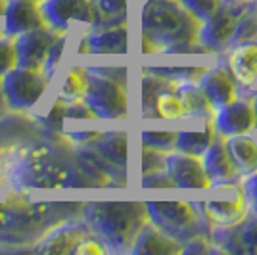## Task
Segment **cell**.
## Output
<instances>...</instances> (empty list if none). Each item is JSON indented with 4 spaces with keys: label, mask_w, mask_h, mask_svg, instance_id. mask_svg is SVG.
Here are the masks:
<instances>
[{
    "label": "cell",
    "mask_w": 257,
    "mask_h": 255,
    "mask_svg": "<svg viewBox=\"0 0 257 255\" xmlns=\"http://www.w3.org/2000/svg\"><path fill=\"white\" fill-rule=\"evenodd\" d=\"M226 67L234 77L236 85L246 88L253 85L257 79V41L232 46Z\"/></svg>",
    "instance_id": "obj_20"
},
{
    "label": "cell",
    "mask_w": 257,
    "mask_h": 255,
    "mask_svg": "<svg viewBox=\"0 0 257 255\" xmlns=\"http://www.w3.org/2000/svg\"><path fill=\"white\" fill-rule=\"evenodd\" d=\"M12 224V207L8 202L0 203V242H6Z\"/></svg>",
    "instance_id": "obj_41"
},
{
    "label": "cell",
    "mask_w": 257,
    "mask_h": 255,
    "mask_svg": "<svg viewBox=\"0 0 257 255\" xmlns=\"http://www.w3.org/2000/svg\"><path fill=\"white\" fill-rule=\"evenodd\" d=\"M242 190H244V198H246L247 207L251 209V213L257 215V173L249 175V177H244Z\"/></svg>",
    "instance_id": "obj_40"
},
{
    "label": "cell",
    "mask_w": 257,
    "mask_h": 255,
    "mask_svg": "<svg viewBox=\"0 0 257 255\" xmlns=\"http://www.w3.org/2000/svg\"><path fill=\"white\" fill-rule=\"evenodd\" d=\"M96 22L92 27L127 23V0H90Z\"/></svg>",
    "instance_id": "obj_25"
},
{
    "label": "cell",
    "mask_w": 257,
    "mask_h": 255,
    "mask_svg": "<svg viewBox=\"0 0 257 255\" xmlns=\"http://www.w3.org/2000/svg\"><path fill=\"white\" fill-rule=\"evenodd\" d=\"M98 154L113 167L127 173V133L125 131H106L100 137L88 142Z\"/></svg>",
    "instance_id": "obj_22"
},
{
    "label": "cell",
    "mask_w": 257,
    "mask_h": 255,
    "mask_svg": "<svg viewBox=\"0 0 257 255\" xmlns=\"http://www.w3.org/2000/svg\"><path fill=\"white\" fill-rule=\"evenodd\" d=\"M202 22L179 0H144L140 10L142 37L160 50L179 43L198 41Z\"/></svg>",
    "instance_id": "obj_3"
},
{
    "label": "cell",
    "mask_w": 257,
    "mask_h": 255,
    "mask_svg": "<svg viewBox=\"0 0 257 255\" xmlns=\"http://www.w3.org/2000/svg\"><path fill=\"white\" fill-rule=\"evenodd\" d=\"M65 104L67 100H64L62 96L54 102L52 109L48 111V115L44 119H39L43 123V131L44 133H54V135H62L64 131V117H65Z\"/></svg>",
    "instance_id": "obj_33"
},
{
    "label": "cell",
    "mask_w": 257,
    "mask_h": 255,
    "mask_svg": "<svg viewBox=\"0 0 257 255\" xmlns=\"http://www.w3.org/2000/svg\"><path fill=\"white\" fill-rule=\"evenodd\" d=\"M209 240L221 253L257 255V215L247 213L232 226H211Z\"/></svg>",
    "instance_id": "obj_8"
},
{
    "label": "cell",
    "mask_w": 257,
    "mask_h": 255,
    "mask_svg": "<svg viewBox=\"0 0 257 255\" xmlns=\"http://www.w3.org/2000/svg\"><path fill=\"white\" fill-rule=\"evenodd\" d=\"M182 251V244L171 236L161 232L156 224L148 221L142 226L131 253L135 255H175Z\"/></svg>",
    "instance_id": "obj_19"
},
{
    "label": "cell",
    "mask_w": 257,
    "mask_h": 255,
    "mask_svg": "<svg viewBox=\"0 0 257 255\" xmlns=\"http://www.w3.org/2000/svg\"><path fill=\"white\" fill-rule=\"evenodd\" d=\"M2 163V161H0ZM0 184H2V165H0Z\"/></svg>",
    "instance_id": "obj_47"
},
{
    "label": "cell",
    "mask_w": 257,
    "mask_h": 255,
    "mask_svg": "<svg viewBox=\"0 0 257 255\" xmlns=\"http://www.w3.org/2000/svg\"><path fill=\"white\" fill-rule=\"evenodd\" d=\"M152 73L160 75L167 81L181 83V81H198L205 67H146Z\"/></svg>",
    "instance_id": "obj_31"
},
{
    "label": "cell",
    "mask_w": 257,
    "mask_h": 255,
    "mask_svg": "<svg viewBox=\"0 0 257 255\" xmlns=\"http://www.w3.org/2000/svg\"><path fill=\"white\" fill-rule=\"evenodd\" d=\"M215 133L221 135L223 139L226 137H236V135H246L255 129V111L251 98H234L226 106L215 109L213 115Z\"/></svg>",
    "instance_id": "obj_11"
},
{
    "label": "cell",
    "mask_w": 257,
    "mask_h": 255,
    "mask_svg": "<svg viewBox=\"0 0 257 255\" xmlns=\"http://www.w3.org/2000/svg\"><path fill=\"white\" fill-rule=\"evenodd\" d=\"M62 35H64V31H58L50 25L16 35L18 65L27 67V69L44 71V64H46V58L50 54V48Z\"/></svg>",
    "instance_id": "obj_9"
},
{
    "label": "cell",
    "mask_w": 257,
    "mask_h": 255,
    "mask_svg": "<svg viewBox=\"0 0 257 255\" xmlns=\"http://www.w3.org/2000/svg\"><path fill=\"white\" fill-rule=\"evenodd\" d=\"M251 41H257V0L247 4L244 14L240 16V20L236 23L234 35H232L230 48L236 44L251 43Z\"/></svg>",
    "instance_id": "obj_28"
},
{
    "label": "cell",
    "mask_w": 257,
    "mask_h": 255,
    "mask_svg": "<svg viewBox=\"0 0 257 255\" xmlns=\"http://www.w3.org/2000/svg\"><path fill=\"white\" fill-rule=\"evenodd\" d=\"M179 2L200 22H205L209 16H213V12L221 6L223 0H179Z\"/></svg>",
    "instance_id": "obj_34"
},
{
    "label": "cell",
    "mask_w": 257,
    "mask_h": 255,
    "mask_svg": "<svg viewBox=\"0 0 257 255\" xmlns=\"http://www.w3.org/2000/svg\"><path fill=\"white\" fill-rule=\"evenodd\" d=\"M175 83L173 81H167L160 75L152 73L146 67L142 69V90H140V107H142V117L144 119H154V111H152V106H154V100L156 96L160 94L163 88H169Z\"/></svg>",
    "instance_id": "obj_26"
},
{
    "label": "cell",
    "mask_w": 257,
    "mask_h": 255,
    "mask_svg": "<svg viewBox=\"0 0 257 255\" xmlns=\"http://www.w3.org/2000/svg\"><path fill=\"white\" fill-rule=\"evenodd\" d=\"M90 234L92 232H90L88 224L83 221V217L81 219H69V221H64V223L56 224L54 228H50L39 240V244L31 249L37 253H73L77 245Z\"/></svg>",
    "instance_id": "obj_10"
},
{
    "label": "cell",
    "mask_w": 257,
    "mask_h": 255,
    "mask_svg": "<svg viewBox=\"0 0 257 255\" xmlns=\"http://www.w3.org/2000/svg\"><path fill=\"white\" fill-rule=\"evenodd\" d=\"M198 85L204 90V94L207 96V100L213 106V109L226 106L228 102L238 98L234 77L230 75L228 67H225V65H217L213 69H205L204 73L200 75V79H198Z\"/></svg>",
    "instance_id": "obj_14"
},
{
    "label": "cell",
    "mask_w": 257,
    "mask_h": 255,
    "mask_svg": "<svg viewBox=\"0 0 257 255\" xmlns=\"http://www.w3.org/2000/svg\"><path fill=\"white\" fill-rule=\"evenodd\" d=\"M64 46H65V33L54 43V46L50 48V54H48V58H46V64H44V71L48 77H52L54 71H56V67L60 64V60H62V52H64Z\"/></svg>",
    "instance_id": "obj_39"
},
{
    "label": "cell",
    "mask_w": 257,
    "mask_h": 255,
    "mask_svg": "<svg viewBox=\"0 0 257 255\" xmlns=\"http://www.w3.org/2000/svg\"><path fill=\"white\" fill-rule=\"evenodd\" d=\"M152 111H154V119H158V117L160 119H182L184 117L182 102L175 90V85L163 88L160 94L156 96Z\"/></svg>",
    "instance_id": "obj_27"
},
{
    "label": "cell",
    "mask_w": 257,
    "mask_h": 255,
    "mask_svg": "<svg viewBox=\"0 0 257 255\" xmlns=\"http://www.w3.org/2000/svg\"><path fill=\"white\" fill-rule=\"evenodd\" d=\"M140 169H142V175L156 173V171H165V154L154 148H148V146H142Z\"/></svg>",
    "instance_id": "obj_35"
},
{
    "label": "cell",
    "mask_w": 257,
    "mask_h": 255,
    "mask_svg": "<svg viewBox=\"0 0 257 255\" xmlns=\"http://www.w3.org/2000/svg\"><path fill=\"white\" fill-rule=\"evenodd\" d=\"M175 90L182 102V111L184 117H194V119H213L215 109L209 104L207 96L200 88L198 81H181L175 83Z\"/></svg>",
    "instance_id": "obj_21"
},
{
    "label": "cell",
    "mask_w": 257,
    "mask_h": 255,
    "mask_svg": "<svg viewBox=\"0 0 257 255\" xmlns=\"http://www.w3.org/2000/svg\"><path fill=\"white\" fill-rule=\"evenodd\" d=\"M4 35H6V33H4V31H0V37H4Z\"/></svg>",
    "instance_id": "obj_48"
},
{
    "label": "cell",
    "mask_w": 257,
    "mask_h": 255,
    "mask_svg": "<svg viewBox=\"0 0 257 255\" xmlns=\"http://www.w3.org/2000/svg\"><path fill=\"white\" fill-rule=\"evenodd\" d=\"M18 67V50H16V37L4 35L0 37V77Z\"/></svg>",
    "instance_id": "obj_32"
},
{
    "label": "cell",
    "mask_w": 257,
    "mask_h": 255,
    "mask_svg": "<svg viewBox=\"0 0 257 255\" xmlns=\"http://www.w3.org/2000/svg\"><path fill=\"white\" fill-rule=\"evenodd\" d=\"M228 2H234V4H251L253 0H228Z\"/></svg>",
    "instance_id": "obj_46"
},
{
    "label": "cell",
    "mask_w": 257,
    "mask_h": 255,
    "mask_svg": "<svg viewBox=\"0 0 257 255\" xmlns=\"http://www.w3.org/2000/svg\"><path fill=\"white\" fill-rule=\"evenodd\" d=\"M177 135L179 131H169V129H163V131H142L140 140H142V146H148L163 154H169L177 148Z\"/></svg>",
    "instance_id": "obj_29"
},
{
    "label": "cell",
    "mask_w": 257,
    "mask_h": 255,
    "mask_svg": "<svg viewBox=\"0 0 257 255\" xmlns=\"http://www.w3.org/2000/svg\"><path fill=\"white\" fill-rule=\"evenodd\" d=\"M140 184L144 188H175V182L167 171H156V173L142 175Z\"/></svg>",
    "instance_id": "obj_36"
},
{
    "label": "cell",
    "mask_w": 257,
    "mask_h": 255,
    "mask_svg": "<svg viewBox=\"0 0 257 255\" xmlns=\"http://www.w3.org/2000/svg\"><path fill=\"white\" fill-rule=\"evenodd\" d=\"M8 4H10V0H0V16H4V14H6Z\"/></svg>",
    "instance_id": "obj_44"
},
{
    "label": "cell",
    "mask_w": 257,
    "mask_h": 255,
    "mask_svg": "<svg viewBox=\"0 0 257 255\" xmlns=\"http://www.w3.org/2000/svg\"><path fill=\"white\" fill-rule=\"evenodd\" d=\"M146 211L161 232L181 244L211 236V224L194 202H146Z\"/></svg>",
    "instance_id": "obj_4"
},
{
    "label": "cell",
    "mask_w": 257,
    "mask_h": 255,
    "mask_svg": "<svg viewBox=\"0 0 257 255\" xmlns=\"http://www.w3.org/2000/svg\"><path fill=\"white\" fill-rule=\"evenodd\" d=\"M107 253V247L100 240H98L94 234L86 236L85 240L75 247L73 255H104Z\"/></svg>",
    "instance_id": "obj_37"
},
{
    "label": "cell",
    "mask_w": 257,
    "mask_h": 255,
    "mask_svg": "<svg viewBox=\"0 0 257 255\" xmlns=\"http://www.w3.org/2000/svg\"><path fill=\"white\" fill-rule=\"evenodd\" d=\"M198 205V209L204 213L207 223L211 226H232L238 224L247 213L249 207L244 198V190L240 186V190L234 194L232 200H221V202H194Z\"/></svg>",
    "instance_id": "obj_15"
},
{
    "label": "cell",
    "mask_w": 257,
    "mask_h": 255,
    "mask_svg": "<svg viewBox=\"0 0 257 255\" xmlns=\"http://www.w3.org/2000/svg\"><path fill=\"white\" fill-rule=\"evenodd\" d=\"M35 2H41V4H43V2H44V0H35Z\"/></svg>",
    "instance_id": "obj_49"
},
{
    "label": "cell",
    "mask_w": 257,
    "mask_h": 255,
    "mask_svg": "<svg viewBox=\"0 0 257 255\" xmlns=\"http://www.w3.org/2000/svg\"><path fill=\"white\" fill-rule=\"evenodd\" d=\"M98 73L106 75V77H111L119 83H125L127 85V69L125 67H92Z\"/></svg>",
    "instance_id": "obj_42"
},
{
    "label": "cell",
    "mask_w": 257,
    "mask_h": 255,
    "mask_svg": "<svg viewBox=\"0 0 257 255\" xmlns=\"http://www.w3.org/2000/svg\"><path fill=\"white\" fill-rule=\"evenodd\" d=\"M41 8L46 23L64 33L71 22H83L88 25H94L96 22L90 0H44Z\"/></svg>",
    "instance_id": "obj_13"
},
{
    "label": "cell",
    "mask_w": 257,
    "mask_h": 255,
    "mask_svg": "<svg viewBox=\"0 0 257 255\" xmlns=\"http://www.w3.org/2000/svg\"><path fill=\"white\" fill-rule=\"evenodd\" d=\"M226 152L234 163L240 177H249L257 173V142L244 135L226 137L225 139Z\"/></svg>",
    "instance_id": "obj_23"
},
{
    "label": "cell",
    "mask_w": 257,
    "mask_h": 255,
    "mask_svg": "<svg viewBox=\"0 0 257 255\" xmlns=\"http://www.w3.org/2000/svg\"><path fill=\"white\" fill-rule=\"evenodd\" d=\"M251 104H253V111H255V129H257V94H253V100H251Z\"/></svg>",
    "instance_id": "obj_45"
},
{
    "label": "cell",
    "mask_w": 257,
    "mask_h": 255,
    "mask_svg": "<svg viewBox=\"0 0 257 255\" xmlns=\"http://www.w3.org/2000/svg\"><path fill=\"white\" fill-rule=\"evenodd\" d=\"M73 148L69 140H62V135H37L18 150L8 179L18 190L96 186L79 163Z\"/></svg>",
    "instance_id": "obj_1"
},
{
    "label": "cell",
    "mask_w": 257,
    "mask_h": 255,
    "mask_svg": "<svg viewBox=\"0 0 257 255\" xmlns=\"http://www.w3.org/2000/svg\"><path fill=\"white\" fill-rule=\"evenodd\" d=\"M165 171L171 175L177 188H211L213 184L205 173L202 158L177 150L165 154Z\"/></svg>",
    "instance_id": "obj_12"
},
{
    "label": "cell",
    "mask_w": 257,
    "mask_h": 255,
    "mask_svg": "<svg viewBox=\"0 0 257 255\" xmlns=\"http://www.w3.org/2000/svg\"><path fill=\"white\" fill-rule=\"evenodd\" d=\"M81 217L107 251L117 253H131L142 226L150 221L142 202L83 203Z\"/></svg>",
    "instance_id": "obj_2"
},
{
    "label": "cell",
    "mask_w": 257,
    "mask_h": 255,
    "mask_svg": "<svg viewBox=\"0 0 257 255\" xmlns=\"http://www.w3.org/2000/svg\"><path fill=\"white\" fill-rule=\"evenodd\" d=\"M215 127L213 123H207L202 129H184L179 131L177 135V152L182 154H190V156H198L202 158L205 150L213 144L215 140Z\"/></svg>",
    "instance_id": "obj_24"
},
{
    "label": "cell",
    "mask_w": 257,
    "mask_h": 255,
    "mask_svg": "<svg viewBox=\"0 0 257 255\" xmlns=\"http://www.w3.org/2000/svg\"><path fill=\"white\" fill-rule=\"evenodd\" d=\"M48 83L50 77L46 75V71L27 69L20 65L2 77V88L8 100V106L16 111H25L35 106L44 94Z\"/></svg>",
    "instance_id": "obj_6"
},
{
    "label": "cell",
    "mask_w": 257,
    "mask_h": 255,
    "mask_svg": "<svg viewBox=\"0 0 257 255\" xmlns=\"http://www.w3.org/2000/svg\"><path fill=\"white\" fill-rule=\"evenodd\" d=\"M161 52L165 54H213L207 46L200 43V41H188V43H179L163 48Z\"/></svg>",
    "instance_id": "obj_38"
},
{
    "label": "cell",
    "mask_w": 257,
    "mask_h": 255,
    "mask_svg": "<svg viewBox=\"0 0 257 255\" xmlns=\"http://www.w3.org/2000/svg\"><path fill=\"white\" fill-rule=\"evenodd\" d=\"M86 92V69L85 67H73L64 81L60 96L64 100H81Z\"/></svg>",
    "instance_id": "obj_30"
},
{
    "label": "cell",
    "mask_w": 257,
    "mask_h": 255,
    "mask_svg": "<svg viewBox=\"0 0 257 255\" xmlns=\"http://www.w3.org/2000/svg\"><path fill=\"white\" fill-rule=\"evenodd\" d=\"M202 163H204L209 181L213 184H228V182H238L242 179L226 152L223 137L219 140H213V144L205 150V154L202 156Z\"/></svg>",
    "instance_id": "obj_17"
},
{
    "label": "cell",
    "mask_w": 257,
    "mask_h": 255,
    "mask_svg": "<svg viewBox=\"0 0 257 255\" xmlns=\"http://www.w3.org/2000/svg\"><path fill=\"white\" fill-rule=\"evenodd\" d=\"M8 100H6V94H4V88H2V77H0V119L8 113Z\"/></svg>",
    "instance_id": "obj_43"
},
{
    "label": "cell",
    "mask_w": 257,
    "mask_h": 255,
    "mask_svg": "<svg viewBox=\"0 0 257 255\" xmlns=\"http://www.w3.org/2000/svg\"><path fill=\"white\" fill-rule=\"evenodd\" d=\"M86 69L85 102L92 107L98 119H125L128 115L127 85L111 77L98 73L92 67Z\"/></svg>",
    "instance_id": "obj_5"
},
{
    "label": "cell",
    "mask_w": 257,
    "mask_h": 255,
    "mask_svg": "<svg viewBox=\"0 0 257 255\" xmlns=\"http://www.w3.org/2000/svg\"><path fill=\"white\" fill-rule=\"evenodd\" d=\"M246 6L247 4H234V2L223 0L221 6L213 12V16L202 22L198 41L207 46L213 54L225 52L226 48H230L236 23L244 14Z\"/></svg>",
    "instance_id": "obj_7"
},
{
    "label": "cell",
    "mask_w": 257,
    "mask_h": 255,
    "mask_svg": "<svg viewBox=\"0 0 257 255\" xmlns=\"http://www.w3.org/2000/svg\"><path fill=\"white\" fill-rule=\"evenodd\" d=\"M127 23H119V25L92 27V31L85 41L88 46V54H127Z\"/></svg>",
    "instance_id": "obj_18"
},
{
    "label": "cell",
    "mask_w": 257,
    "mask_h": 255,
    "mask_svg": "<svg viewBox=\"0 0 257 255\" xmlns=\"http://www.w3.org/2000/svg\"><path fill=\"white\" fill-rule=\"evenodd\" d=\"M4 16H6V35L14 37L48 25L41 2L35 0H10Z\"/></svg>",
    "instance_id": "obj_16"
}]
</instances>
